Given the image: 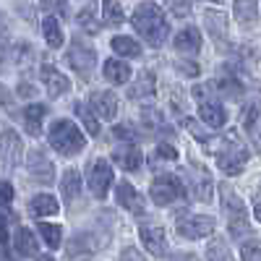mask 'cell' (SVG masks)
I'll return each mask as SVG.
<instances>
[{
	"instance_id": "1",
	"label": "cell",
	"mask_w": 261,
	"mask_h": 261,
	"mask_svg": "<svg viewBox=\"0 0 261 261\" xmlns=\"http://www.w3.org/2000/svg\"><path fill=\"white\" fill-rule=\"evenodd\" d=\"M130 24L139 32V37L151 47H162L170 37V24L167 16L157 3H139L130 16Z\"/></svg>"
},
{
	"instance_id": "2",
	"label": "cell",
	"mask_w": 261,
	"mask_h": 261,
	"mask_svg": "<svg viewBox=\"0 0 261 261\" xmlns=\"http://www.w3.org/2000/svg\"><path fill=\"white\" fill-rule=\"evenodd\" d=\"M214 154H217V167H220L225 175H241L243 167L251 160V151H248V146L243 144L241 134H238L235 128L225 130V136L220 141V149H217Z\"/></svg>"
},
{
	"instance_id": "3",
	"label": "cell",
	"mask_w": 261,
	"mask_h": 261,
	"mask_svg": "<svg viewBox=\"0 0 261 261\" xmlns=\"http://www.w3.org/2000/svg\"><path fill=\"white\" fill-rule=\"evenodd\" d=\"M47 139H50V146L58 151V154H63V157H76V154H81L84 146H86V136L81 134V128L73 120H68V118L53 120Z\"/></svg>"
},
{
	"instance_id": "4",
	"label": "cell",
	"mask_w": 261,
	"mask_h": 261,
	"mask_svg": "<svg viewBox=\"0 0 261 261\" xmlns=\"http://www.w3.org/2000/svg\"><path fill=\"white\" fill-rule=\"evenodd\" d=\"M217 191H220L222 212L227 214V230H230V235L235 238V241H238V238L251 235V222H248V212H246L243 199L232 191L230 183H220V186H217Z\"/></svg>"
},
{
	"instance_id": "5",
	"label": "cell",
	"mask_w": 261,
	"mask_h": 261,
	"mask_svg": "<svg viewBox=\"0 0 261 261\" xmlns=\"http://www.w3.org/2000/svg\"><path fill=\"white\" fill-rule=\"evenodd\" d=\"M149 199L157 206H170V204L186 199V183L175 175H160L149 186Z\"/></svg>"
},
{
	"instance_id": "6",
	"label": "cell",
	"mask_w": 261,
	"mask_h": 261,
	"mask_svg": "<svg viewBox=\"0 0 261 261\" xmlns=\"http://www.w3.org/2000/svg\"><path fill=\"white\" fill-rule=\"evenodd\" d=\"M86 186L94 199H107V191L113 186V167L107 160H94L86 165Z\"/></svg>"
},
{
	"instance_id": "7",
	"label": "cell",
	"mask_w": 261,
	"mask_h": 261,
	"mask_svg": "<svg viewBox=\"0 0 261 261\" xmlns=\"http://www.w3.org/2000/svg\"><path fill=\"white\" fill-rule=\"evenodd\" d=\"M24 160V141L13 128H0V165L18 167Z\"/></svg>"
},
{
	"instance_id": "8",
	"label": "cell",
	"mask_w": 261,
	"mask_h": 261,
	"mask_svg": "<svg viewBox=\"0 0 261 261\" xmlns=\"http://www.w3.org/2000/svg\"><path fill=\"white\" fill-rule=\"evenodd\" d=\"M27 172H29V178L34 183H39V186H50L55 180V165H53V160L42 149H32L29 151V157H27Z\"/></svg>"
},
{
	"instance_id": "9",
	"label": "cell",
	"mask_w": 261,
	"mask_h": 261,
	"mask_svg": "<svg viewBox=\"0 0 261 261\" xmlns=\"http://www.w3.org/2000/svg\"><path fill=\"white\" fill-rule=\"evenodd\" d=\"M65 60H68V65L79 73V76H89L92 71H94V63H97V53H94V47H89V45H84L81 39H73V45H71V50L65 53Z\"/></svg>"
},
{
	"instance_id": "10",
	"label": "cell",
	"mask_w": 261,
	"mask_h": 261,
	"mask_svg": "<svg viewBox=\"0 0 261 261\" xmlns=\"http://www.w3.org/2000/svg\"><path fill=\"white\" fill-rule=\"evenodd\" d=\"M175 232L186 241H201L209 232H214V220L212 217H183L175 222Z\"/></svg>"
},
{
	"instance_id": "11",
	"label": "cell",
	"mask_w": 261,
	"mask_h": 261,
	"mask_svg": "<svg viewBox=\"0 0 261 261\" xmlns=\"http://www.w3.org/2000/svg\"><path fill=\"white\" fill-rule=\"evenodd\" d=\"M105 241H97L94 238V232H76L71 241H68V261H86L89 256H94V251L102 246Z\"/></svg>"
},
{
	"instance_id": "12",
	"label": "cell",
	"mask_w": 261,
	"mask_h": 261,
	"mask_svg": "<svg viewBox=\"0 0 261 261\" xmlns=\"http://www.w3.org/2000/svg\"><path fill=\"white\" fill-rule=\"evenodd\" d=\"M39 79H42V84H45V89H47L50 99H58V97H63V94L71 92L68 76L60 73L53 63H45V65H42V68H39Z\"/></svg>"
},
{
	"instance_id": "13",
	"label": "cell",
	"mask_w": 261,
	"mask_h": 261,
	"mask_svg": "<svg viewBox=\"0 0 261 261\" xmlns=\"http://www.w3.org/2000/svg\"><path fill=\"white\" fill-rule=\"evenodd\" d=\"M204 27H206V32H209V37L217 42L220 47H227L230 42H227V16L220 11V8H209V11H204Z\"/></svg>"
},
{
	"instance_id": "14",
	"label": "cell",
	"mask_w": 261,
	"mask_h": 261,
	"mask_svg": "<svg viewBox=\"0 0 261 261\" xmlns=\"http://www.w3.org/2000/svg\"><path fill=\"white\" fill-rule=\"evenodd\" d=\"M115 199H118V204L123 206V209H128L130 214H136V217H141L144 212H146V204H144V196L130 186L128 180H120L118 183V191H115Z\"/></svg>"
},
{
	"instance_id": "15",
	"label": "cell",
	"mask_w": 261,
	"mask_h": 261,
	"mask_svg": "<svg viewBox=\"0 0 261 261\" xmlns=\"http://www.w3.org/2000/svg\"><path fill=\"white\" fill-rule=\"evenodd\" d=\"M113 162L118 167H123L125 172H139L144 167V154H141V149L136 144H123V146L115 149Z\"/></svg>"
},
{
	"instance_id": "16",
	"label": "cell",
	"mask_w": 261,
	"mask_h": 261,
	"mask_svg": "<svg viewBox=\"0 0 261 261\" xmlns=\"http://www.w3.org/2000/svg\"><path fill=\"white\" fill-rule=\"evenodd\" d=\"M139 235H141V243L146 246L149 253H154V256L167 253V238H165V230L160 225H139Z\"/></svg>"
},
{
	"instance_id": "17",
	"label": "cell",
	"mask_w": 261,
	"mask_h": 261,
	"mask_svg": "<svg viewBox=\"0 0 261 261\" xmlns=\"http://www.w3.org/2000/svg\"><path fill=\"white\" fill-rule=\"evenodd\" d=\"M89 105H92V110L102 118V120H113L120 110V102L113 92H92L89 94Z\"/></svg>"
},
{
	"instance_id": "18",
	"label": "cell",
	"mask_w": 261,
	"mask_h": 261,
	"mask_svg": "<svg viewBox=\"0 0 261 261\" xmlns=\"http://www.w3.org/2000/svg\"><path fill=\"white\" fill-rule=\"evenodd\" d=\"M188 180H191V191H193V196L199 201H204V204H209L212 201V191H214V183H212V178L206 175V170L199 165L196 170H188Z\"/></svg>"
},
{
	"instance_id": "19",
	"label": "cell",
	"mask_w": 261,
	"mask_h": 261,
	"mask_svg": "<svg viewBox=\"0 0 261 261\" xmlns=\"http://www.w3.org/2000/svg\"><path fill=\"white\" fill-rule=\"evenodd\" d=\"M172 47H175L178 53H188V55H196L201 50V32L196 27H183L175 39H172Z\"/></svg>"
},
{
	"instance_id": "20",
	"label": "cell",
	"mask_w": 261,
	"mask_h": 261,
	"mask_svg": "<svg viewBox=\"0 0 261 261\" xmlns=\"http://www.w3.org/2000/svg\"><path fill=\"white\" fill-rule=\"evenodd\" d=\"M58 212H60V204L50 193H37L29 201V214L37 217V220H42V217H55Z\"/></svg>"
},
{
	"instance_id": "21",
	"label": "cell",
	"mask_w": 261,
	"mask_h": 261,
	"mask_svg": "<svg viewBox=\"0 0 261 261\" xmlns=\"http://www.w3.org/2000/svg\"><path fill=\"white\" fill-rule=\"evenodd\" d=\"M102 76L110 81V84L123 86V84H128V79H130V65H128L125 60L110 58V60H105V65H102Z\"/></svg>"
},
{
	"instance_id": "22",
	"label": "cell",
	"mask_w": 261,
	"mask_h": 261,
	"mask_svg": "<svg viewBox=\"0 0 261 261\" xmlns=\"http://www.w3.org/2000/svg\"><path fill=\"white\" fill-rule=\"evenodd\" d=\"M199 115H201V120L209 128H225V123H227V110H225L222 105L209 102V99L199 105Z\"/></svg>"
},
{
	"instance_id": "23",
	"label": "cell",
	"mask_w": 261,
	"mask_h": 261,
	"mask_svg": "<svg viewBox=\"0 0 261 261\" xmlns=\"http://www.w3.org/2000/svg\"><path fill=\"white\" fill-rule=\"evenodd\" d=\"M232 13L238 18V24L253 27L258 21V0H235V3H232Z\"/></svg>"
},
{
	"instance_id": "24",
	"label": "cell",
	"mask_w": 261,
	"mask_h": 261,
	"mask_svg": "<svg viewBox=\"0 0 261 261\" xmlns=\"http://www.w3.org/2000/svg\"><path fill=\"white\" fill-rule=\"evenodd\" d=\"M60 193H63L65 204H73L79 199V193H81V175H79V170H65L63 172V178H60Z\"/></svg>"
},
{
	"instance_id": "25",
	"label": "cell",
	"mask_w": 261,
	"mask_h": 261,
	"mask_svg": "<svg viewBox=\"0 0 261 261\" xmlns=\"http://www.w3.org/2000/svg\"><path fill=\"white\" fill-rule=\"evenodd\" d=\"M42 37H45V42L50 45V50L63 47V29H60V21L53 13H47L42 18Z\"/></svg>"
},
{
	"instance_id": "26",
	"label": "cell",
	"mask_w": 261,
	"mask_h": 261,
	"mask_svg": "<svg viewBox=\"0 0 261 261\" xmlns=\"http://www.w3.org/2000/svg\"><path fill=\"white\" fill-rule=\"evenodd\" d=\"M154 84H157L154 73H151V71H141V73H139V79L134 81V86L128 89V97H130V99H144V97H151V94H154Z\"/></svg>"
},
{
	"instance_id": "27",
	"label": "cell",
	"mask_w": 261,
	"mask_h": 261,
	"mask_svg": "<svg viewBox=\"0 0 261 261\" xmlns=\"http://www.w3.org/2000/svg\"><path fill=\"white\" fill-rule=\"evenodd\" d=\"M13 241H16V251H18L21 256L34 258V256L39 253V243H37V238H34V232H32L29 227H18Z\"/></svg>"
},
{
	"instance_id": "28",
	"label": "cell",
	"mask_w": 261,
	"mask_h": 261,
	"mask_svg": "<svg viewBox=\"0 0 261 261\" xmlns=\"http://www.w3.org/2000/svg\"><path fill=\"white\" fill-rule=\"evenodd\" d=\"M45 115H47L45 105H27L24 107V123H27V130L32 136L42 134V120H45Z\"/></svg>"
},
{
	"instance_id": "29",
	"label": "cell",
	"mask_w": 261,
	"mask_h": 261,
	"mask_svg": "<svg viewBox=\"0 0 261 261\" xmlns=\"http://www.w3.org/2000/svg\"><path fill=\"white\" fill-rule=\"evenodd\" d=\"M73 110H76V115H79V120L84 123V128H86V134H89L92 139L94 136H99V115L92 110V105L89 107H86L84 102H73Z\"/></svg>"
},
{
	"instance_id": "30",
	"label": "cell",
	"mask_w": 261,
	"mask_h": 261,
	"mask_svg": "<svg viewBox=\"0 0 261 261\" xmlns=\"http://www.w3.org/2000/svg\"><path fill=\"white\" fill-rule=\"evenodd\" d=\"M110 47H113L118 55H123V58H141V45H139L134 37L118 34V37H113Z\"/></svg>"
},
{
	"instance_id": "31",
	"label": "cell",
	"mask_w": 261,
	"mask_h": 261,
	"mask_svg": "<svg viewBox=\"0 0 261 261\" xmlns=\"http://www.w3.org/2000/svg\"><path fill=\"white\" fill-rule=\"evenodd\" d=\"M76 24L84 29V32H89V34H97L99 32V18H97V6L94 3H86L79 13H76Z\"/></svg>"
},
{
	"instance_id": "32",
	"label": "cell",
	"mask_w": 261,
	"mask_h": 261,
	"mask_svg": "<svg viewBox=\"0 0 261 261\" xmlns=\"http://www.w3.org/2000/svg\"><path fill=\"white\" fill-rule=\"evenodd\" d=\"M102 18L107 27H123L125 13H123L120 0H102Z\"/></svg>"
},
{
	"instance_id": "33",
	"label": "cell",
	"mask_w": 261,
	"mask_h": 261,
	"mask_svg": "<svg viewBox=\"0 0 261 261\" xmlns=\"http://www.w3.org/2000/svg\"><path fill=\"white\" fill-rule=\"evenodd\" d=\"M258 118H261V94H256L253 99H248L246 107L241 110V123H243V128H253V125L258 123Z\"/></svg>"
},
{
	"instance_id": "34",
	"label": "cell",
	"mask_w": 261,
	"mask_h": 261,
	"mask_svg": "<svg viewBox=\"0 0 261 261\" xmlns=\"http://www.w3.org/2000/svg\"><path fill=\"white\" fill-rule=\"evenodd\" d=\"M206 261H235V256L230 253V248L222 238H214L206 246Z\"/></svg>"
},
{
	"instance_id": "35",
	"label": "cell",
	"mask_w": 261,
	"mask_h": 261,
	"mask_svg": "<svg viewBox=\"0 0 261 261\" xmlns=\"http://www.w3.org/2000/svg\"><path fill=\"white\" fill-rule=\"evenodd\" d=\"M214 89H217V94H225L230 99H238L243 94V86H241V81H238L235 76H225L220 81H214Z\"/></svg>"
},
{
	"instance_id": "36",
	"label": "cell",
	"mask_w": 261,
	"mask_h": 261,
	"mask_svg": "<svg viewBox=\"0 0 261 261\" xmlns=\"http://www.w3.org/2000/svg\"><path fill=\"white\" fill-rule=\"evenodd\" d=\"M39 232H42V241H45L50 248H58L60 243H63V230H60V225H53V222H39V227H37Z\"/></svg>"
},
{
	"instance_id": "37",
	"label": "cell",
	"mask_w": 261,
	"mask_h": 261,
	"mask_svg": "<svg viewBox=\"0 0 261 261\" xmlns=\"http://www.w3.org/2000/svg\"><path fill=\"white\" fill-rule=\"evenodd\" d=\"M183 125L191 130V136H193V139H199V141H201V146H204L206 151H217V149H214V139H212V136H209L206 130H204L199 123H196V120L186 118V120H183Z\"/></svg>"
},
{
	"instance_id": "38",
	"label": "cell",
	"mask_w": 261,
	"mask_h": 261,
	"mask_svg": "<svg viewBox=\"0 0 261 261\" xmlns=\"http://www.w3.org/2000/svg\"><path fill=\"white\" fill-rule=\"evenodd\" d=\"M32 45L29 42H16V45L11 47V60L16 63V65H27L29 60H32Z\"/></svg>"
},
{
	"instance_id": "39",
	"label": "cell",
	"mask_w": 261,
	"mask_h": 261,
	"mask_svg": "<svg viewBox=\"0 0 261 261\" xmlns=\"http://www.w3.org/2000/svg\"><path fill=\"white\" fill-rule=\"evenodd\" d=\"M42 11H47L53 16H60V18H68V0H39Z\"/></svg>"
},
{
	"instance_id": "40",
	"label": "cell",
	"mask_w": 261,
	"mask_h": 261,
	"mask_svg": "<svg viewBox=\"0 0 261 261\" xmlns=\"http://www.w3.org/2000/svg\"><path fill=\"white\" fill-rule=\"evenodd\" d=\"M241 258L243 261H261V241H256V238L246 241L241 246Z\"/></svg>"
},
{
	"instance_id": "41",
	"label": "cell",
	"mask_w": 261,
	"mask_h": 261,
	"mask_svg": "<svg viewBox=\"0 0 261 261\" xmlns=\"http://www.w3.org/2000/svg\"><path fill=\"white\" fill-rule=\"evenodd\" d=\"M175 71L188 76V79H196L201 73V65L199 63H193V60H175Z\"/></svg>"
},
{
	"instance_id": "42",
	"label": "cell",
	"mask_w": 261,
	"mask_h": 261,
	"mask_svg": "<svg viewBox=\"0 0 261 261\" xmlns=\"http://www.w3.org/2000/svg\"><path fill=\"white\" fill-rule=\"evenodd\" d=\"M113 134H115L118 139H125V141H130V144L144 139L141 134H136V130H130V125H115V128H113Z\"/></svg>"
},
{
	"instance_id": "43",
	"label": "cell",
	"mask_w": 261,
	"mask_h": 261,
	"mask_svg": "<svg viewBox=\"0 0 261 261\" xmlns=\"http://www.w3.org/2000/svg\"><path fill=\"white\" fill-rule=\"evenodd\" d=\"M157 157H162V160H170V162H175V160H178V149L172 146V144H167V141H162V144L157 146Z\"/></svg>"
},
{
	"instance_id": "44",
	"label": "cell",
	"mask_w": 261,
	"mask_h": 261,
	"mask_svg": "<svg viewBox=\"0 0 261 261\" xmlns=\"http://www.w3.org/2000/svg\"><path fill=\"white\" fill-rule=\"evenodd\" d=\"M170 11H172V16H175V18L188 16V11H191V0H172V3H170Z\"/></svg>"
},
{
	"instance_id": "45",
	"label": "cell",
	"mask_w": 261,
	"mask_h": 261,
	"mask_svg": "<svg viewBox=\"0 0 261 261\" xmlns=\"http://www.w3.org/2000/svg\"><path fill=\"white\" fill-rule=\"evenodd\" d=\"M11 201H13V186L11 183H0V206H11Z\"/></svg>"
},
{
	"instance_id": "46",
	"label": "cell",
	"mask_w": 261,
	"mask_h": 261,
	"mask_svg": "<svg viewBox=\"0 0 261 261\" xmlns=\"http://www.w3.org/2000/svg\"><path fill=\"white\" fill-rule=\"evenodd\" d=\"M120 261H146V258H144V253H141L139 248L125 246V248H123V253H120Z\"/></svg>"
},
{
	"instance_id": "47",
	"label": "cell",
	"mask_w": 261,
	"mask_h": 261,
	"mask_svg": "<svg viewBox=\"0 0 261 261\" xmlns=\"http://www.w3.org/2000/svg\"><path fill=\"white\" fill-rule=\"evenodd\" d=\"M16 92H18V97L29 99V97H34V94H37V86H34V84H29V81H21Z\"/></svg>"
},
{
	"instance_id": "48",
	"label": "cell",
	"mask_w": 261,
	"mask_h": 261,
	"mask_svg": "<svg viewBox=\"0 0 261 261\" xmlns=\"http://www.w3.org/2000/svg\"><path fill=\"white\" fill-rule=\"evenodd\" d=\"M144 120L149 125H162V115L157 110H151V107H144Z\"/></svg>"
},
{
	"instance_id": "49",
	"label": "cell",
	"mask_w": 261,
	"mask_h": 261,
	"mask_svg": "<svg viewBox=\"0 0 261 261\" xmlns=\"http://www.w3.org/2000/svg\"><path fill=\"white\" fill-rule=\"evenodd\" d=\"M11 105H13V97H11V92H8V86L0 84V107H3V110H8Z\"/></svg>"
},
{
	"instance_id": "50",
	"label": "cell",
	"mask_w": 261,
	"mask_h": 261,
	"mask_svg": "<svg viewBox=\"0 0 261 261\" xmlns=\"http://www.w3.org/2000/svg\"><path fill=\"white\" fill-rule=\"evenodd\" d=\"M251 139L258 144V149H261V123H256L253 128H251Z\"/></svg>"
},
{
	"instance_id": "51",
	"label": "cell",
	"mask_w": 261,
	"mask_h": 261,
	"mask_svg": "<svg viewBox=\"0 0 261 261\" xmlns=\"http://www.w3.org/2000/svg\"><path fill=\"white\" fill-rule=\"evenodd\" d=\"M170 261H199V258H196V256H191V253H175V256H172Z\"/></svg>"
},
{
	"instance_id": "52",
	"label": "cell",
	"mask_w": 261,
	"mask_h": 261,
	"mask_svg": "<svg viewBox=\"0 0 261 261\" xmlns=\"http://www.w3.org/2000/svg\"><path fill=\"white\" fill-rule=\"evenodd\" d=\"M253 217L261 222V199H256V196H253Z\"/></svg>"
},
{
	"instance_id": "53",
	"label": "cell",
	"mask_w": 261,
	"mask_h": 261,
	"mask_svg": "<svg viewBox=\"0 0 261 261\" xmlns=\"http://www.w3.org/2000/svg\"><path fill=\"white\" fill-rule=\"evenodd\" d=\"M37 261H55V258H53V256H39Z\"/></svg>"
},
{
	"instance_id": "54",
	"label": "cell",
	"mask_w": 261,
	"mask_h": 261,
	"mask_svg": "<svg viewBox=\"0 0 261 261\" xmlns=\"http://www.w3.org/2000/svg\"><path fill=\"white\" fill-rule=\"evenodd\" d=\"M256 199H261V183H258V188H256Z\"/></svg>"
},
{
	"instance_id": "55",
	"label": "cell",
	"mask_w": 261,
	"mask_h": 261,
	"mask_svg": "<svg viewBox=\"0 0 261 261\" xmlns=\"http://www.w3.org/2000/svg\"><path fill=\"white\" fill-rule=\"evenodd\" d=\"M217 3H222V0H217Z\"/></svg>"
}]
</instances>
